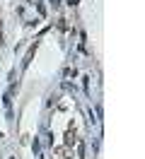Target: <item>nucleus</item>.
Listing matches in <instances>:
<instances>
[{
	"label": "nucleus",
	"instance_id": "nucleus-1",
	"mask_svg": "<svg viewBox=\"0 0 145 159\" xmlns=\"http://www.w3.org/2000/svg\"><path fill=\"white\" fill-rule=\"evenodd\" d=\"M2 104L10 109V104H12V94H5V97H2Z\"/></svg>",
	"mask_w": 145,
	"mask_h": 159
},
{
	"label": "nucleus",
	"instance_id": "nucleus-2",
	"mask_svg": "<svg viewBox=\"0 0 145 159\" xmlns=\"http://www.w3.org/2000/svg\"><path fill=\"white\" fill-rule=\"evenodd\" d=\"M75 75H77L75 68H68V70H65V77H75Z\"/></svg>",
	"mask_w": 145,
	"mask_h": 159
},
{
	"label": "nucleus",
	"instance_id": "nucleus-3",
	"mask_svg": "<svg viewBox=\"0 0 145 159\" xmlns=\"http://www.w3.org/2000/svg\"><path fill=\"white\" fill-rule=\"evenodd\" d=\"M36 10H39V15H41V17H46V7H44L41 2H39V5H36Z\"/></svg>",
	"mask_w": 145,
	"mask_h": 159
},
{
	"label": "nucleus",
	"instance_id": "nucleus-4",
	"mask_svg": "<svg viewBox=\"0 0 145 159\" xmlns=\"http://www.w3.org/2000/svg\"><path fill=\"white\" fill-rule=\"evenodd\" d=\"M51 2H53V7H58V5H60V0H51Z\"/></svg>",
	"mask_w": 145,
	"mask_h": 159
},
{
	"label": "nucleus",
	"instance_id": "nucleus-5",
	"mask_svg": "<svg viewBox=\"0 0 145 159\" xmlns=\"http://www.w3.org/2000/svg\"><path fill=\"white\" fill-rule=\"evenodd\" d=\"M68 2H70V5H75V2H77V0H68Z\"/></svg>",
	"mask_w": 145,
	"mask_h": 159
}]
</instances>
